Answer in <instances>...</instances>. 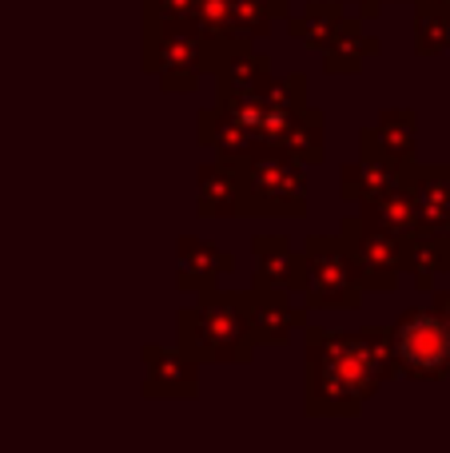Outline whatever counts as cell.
Wrapping results in <instances>:
<instances>
[{
  "label": "cell",
  "instance_id": "1",
  "mask_svg": "<svg viewBox=\"0 0 450 453\" xmlns=\"http://www.w3.org/2000/svg\"><path fill=\"white\" fill-rule=\"evenodd\" d=\"M383 366V350L371 338H331L319 354V386L327 410H355L371 394Z\"/></svg>",
  "mask_w": 450,
  "mask_h": 453
},
{
  "label": "cell",
  "instance_id": "2",
  "mask_svg": "<svg viewBox=\"0 0 450 453\" xmlns=\"http://www.w3.org/2000/svg\"><path fill=\"white\" fill-rule=\"evenodd\" d=\"M391 354L395 362L415 378H438L450 370V326L443 314L415 311L403 314L391 338Z\"/></svg>",
  "mask_w": 450,
  "mask_h": 453
},
{
  "label": "cell",
  "instance_id": "3",
  "mask_svg": "<svg viewBox=\"0 0 450 453\" xmlns=\"http://www.w3.org/2000/svg\"><path fill=\"white\" fill-rule=\"evenodd\" d=\"M183 319L191 322L188 334H196V354L231 358V354H239V346H244L247 326H244V319H239V311H231V306H207L196 319H191V314H183Z\"/></svg>",
  "mask_w": 450,
  "mask_h": 453
},
{
  "label": "cell",
  "instance_id": "4",
  "mask_svg": "<svg viewBox=\"0 0 450 453\" xmlns=\"http://www.w3.org/2000/svg\"><path fill=\"white\" fill-rule=\"evenodd\" d=\"M351 266L363 274L367 282H391L395 274V247L383 239V231H359L355 247H351Z\"/></svg>",
  "mask_w": 450,
  "mask_h": 453
},
{
  "label": "cell",
  "instance_id": "5",
  "mask_svg": "<svg viewBox=\"0 0 450 453\" xmlns=\"http://www.w3.org/2000/svg\"><path fill=\"white\" fill-rule=\"evenodd\" d=\"M311 271H315V290H319V303H347V290H351V255H335L331 247L323 255L311 258Z\"/></svg>",
  "mask_w": 450,
  "mask_h": 453
},
{
  "label": "cell",
  "instance_id": "6",
  "mask_svg": "<svg viewBox=\"0 0 450 453\" xmlns=\"http://www.w3.org/2000/svg\"><path fill=\"white\" fill-rule=\"evenodd\" d=\"M299 188H303V180L291 164H279V159H263V164H255V191H260V196L287 199V191L299 196Z\"/></svg>",
  "mask_w": 450,
  "mask_h": 453
},
{
  "label": "cell",
  "instance_id": "7",
  "mask_svg": "<svg viewBox=\"0 0 450 453\" xmlns=\"http://www.w3.org/2000/svg\"><path fill=\"white\" fill-rule=\"evenodd\" d=\"M371 203H375V215H379V231L403 234L415 226V219H419L415 199H407V196H379V199H371Z\"/></svg>",
  "mask_w": 450,
  "mask_h": 453
},
{
  "label": "cell",
  "instance_id": "8",
  "mask_svg": "<svg viewBox=\"0 0 450 453\" xmlns=\"http://www.w3.org/2000/svg\"><path fill=\"white\" fill-rule=\"evenodd\" d=\"M415 211H419L423 223H443L450 211V188L446 180H427L419 191H415Z\"/></svg>",
  "mask_w": 450,
  "mask_h": 453
},
{
  "label": "cell",
  "instance_id": "9",
  "mask_svg": "<svg viewBox=\"0 0 450 453\" xmlns=\"http://www.w3.org/2000/svg\"><path fill=\"white\" fill-rule=\"evenodd\" d=\"M287 322H291L287 306H268L263 314H255V319H252V330H255L260 338H271V342H275V338H283L287 330H291Z\"/></svg>",
  "mask_w": 450,
  "mask_h": 453
},
{
  "label": "cell",
  "instance_id": "10",
  "mask_svg": "<svg viewBox=\"0 0 450 453\" xmlns=\"http://www.w3.org/2000/svg\"><path fill=\"white\" fill-rule=\"evenodd\" d=\"M443 319H446V326H450V298L443 303Z\"/></svg>",
  "mask_w": 450,
  "mask_h": 453
}]
</instances>
